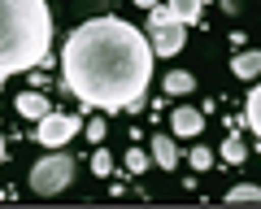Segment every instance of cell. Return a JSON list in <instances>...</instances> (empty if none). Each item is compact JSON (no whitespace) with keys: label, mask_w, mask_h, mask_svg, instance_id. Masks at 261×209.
Returning a JSON list of instances; mask_svg holds the SVG:
<instances>
[{"label":"cell","mask_w":261,"mask_h":209,"mask_svg":"<svg viewBox=\"0 0 261 209\" xmlns=\"http://www.w3.org/2000/svg\"><path fill=\"white\" fill-rule=\"evenodd\" d=\"M130 5H140V9H152V5H161V0H130Z\"/></svg>","instance_id":"19"},{"label":"cell","mask_w":261,"mask_h":209,"mask_svg":"<svg viewBox=\"0 0 261 209\" xmlns=\"http://www.w3.org/2000/svg\"><path fill=\"white\" fill-rule=\"evenodd\" d=\"M79 118L74 114H57V109H48L44 118H39V126H35V140L44 144V148H65V144L79 135Z\"/></svg>","instance_id":"5"},{"label":"cell","mask_w":261,"mask_h":209,"mask_svg":"<svg viewBox=\"0 0 261 209\" xmlns=\"http://www.w3.org/2000/svg\"><path fill=\"white\" fill-rule=\"evenodd\" d=\"M0 196H5V192H0Z\"/></svg>","instance_id":"21"},{"label":"cell","mask_w":261,"mask_h":209,"mask_svg":"<svg viewBox=\"0 0 261 209\" xmlns=\"http://www.w3.org/2000/svg\"><path fill=\"white\" fill-rule=\"evenodd\" d=\"M226 200H261V188L257 183H235V188L226 192Z\"/></svg>","instance_id":"16"},{"label":"cell","mask_w":261,"mask_h":209,"mask_svg":"<svg viewBox=\"0 0 261 209\" xmlns=\"http://www.w3.org/2000/svg\"><path fill=\"white\" fill-rule=\"evenodd\" d=\"M0 83H5V79H0Z\"/></svg>","instance_id":"22"},{"label":"cell","mask_w":261,"mask_h":209,"mask_svg":"<svg viewBox=\"0 0 261 209\" xmlns=\"http://www.w3.org/2000/svg\"><path fill=\"white\" fill-rule=\"evenodd\" d=\"M170 5V13H174L183 27H192L196 18H200V9H205V0H166Z\"/></svg>","instance_id":"10"},{"label":"cell","mask_w":261,"mask_h":209,"mask_svg":"<svg viewBox=\"0 0 261 209\" xmlns=\"http://www.w3.org/2000/svg\"><path fill=\"white\" fill-rule=\"evenodd\" d=\"M231 74L244 79V83H252V79L261 74V48H244V53H235V57H231Z\"/></svg>","instance_id":"7"},{"label":"cell","mask_w":261,"mask_h":209,"mask_svg":"<svg viewBox=\"0 0 261 209\" xmlns=\"http://www.w3.org/2000/svg\"><path fill=\"white\" fill-rule=\"evenodd\" d=\"M187 162H192V170H209V166H214V152H209L205 144H196V148L187 152Z\"/></svg>","instance_id":"15"},{"label":"cell","mask_w":261,"mask_h":209,"mask_svg":"<svg viewBox=\"0 0 261 209\" xmlns=\"http://www.w3.org/2000/svg\"><path fill=\"white\" fill-rule=\"evenodd\" d=\"M53 48L48 0H0V79L27 74Z\"/></svg>","instance_id":"2"},{"label":"cell","mask_w":261,"mask_h":209,"mask_svg":"<svg viewBox=\"0 0 261 209\" xmlns=\"http://www.w3.org/2000/svg\"><path fill=\"white\" fill-rule=\"evenodd\" d=\"M244 157H248V148H244V140H222V162H231V166H240Z\"/></svg>","instance_id":"13"},{"label":"cell","mask_w":261,"mask_h":209,"mask_svg":"<svg viewBox=\"0 0 261 209\" xmlns=\"http://www.w3.org/2000/svg\"><path fill=\"white\" fill-rule=\"evenodd\" d=\"M92 174H100V179H105V174H113V157H109L105 148L92 152Z\"/></svg>","instance_id":"17"},{"label":"cell","mask_w":261,"mask_h":209,"mask_svg":"<svg viewBox=\"0 0 261 209\" xmlns=\"http://www.w3.org/2000/svg\"><path fill=\"white\" fill-rule=\"evenodd\" d=\"M148 44H152V53L157 57H178L183 53V44H187V27L170 13V5L161 0V5H152L148 9Z\"/></svg>","instance_id":"3"},{"label":"cell","mask_w":261,"mask_h":209,"mask_svg":"<svg viewBox=\"0 0 261 209\" xmlns=\"http://www.w3.org/2000/svg\"><path fill=\"white\" fill-rule=\"evenodd\" d=\"M48 109H53V104H48V96H39V92H22V96H18V114L31 118V122H39Z\"/></svg>","instance_id":"9"},{"label":"cell","mask_w":261,"mask_h":209,"mask_svg":"<svg viewBox=\"0 0 261 209\" xmlns=\"http://www.w3.org/2000/svg\"><path fill=\"white\" fill-rule=\"evenodd\" d=\"M152 162L161 170H174L178 166V148H174V135H152Z\"/></svg>","instance_id":"8"},{"label":"cell","mask_w":261,"mask_h":209,"mask_svg":"<svg viewBox=\"0 0 261 209\" xmlns=\"http://www.w3.org/2000/svg\"><path fill=\"white\" fill-rule=\"evenodd\" d=\"M152 44L148 31L126 18H92L70 31L61 48L65 87L96 114H122L140 109L152 83Z\"/></svg>","instance_id":"1"},{"label":"cell","mask_w":261,"mask_h":209,"mask_svg":"<svg viewBox=\"0 0 261 209\" xmlns=\"http://www.w3.org/2000/svg\"><path fill=\"white\" fill-rule=\"evenodd\" d=\"M70 179H74V157L61 148H48V157H39L31 166V192L35 196H57L61 188H70Z\"/></svg>","instance_id":"4"},{"label":"cell","mask_w":261,"mask_h":209,"mask_svg":"<svg viewBox=\"0 0 261 209\" xmlns=\"http://www.w3.org/2000/svg\"><path fill=\"white\" fill-rule=\"evenodd\" d=\"M170 131H174L178 140H196V135L205 131V114L192 109V104H178L174 114H170Z\"/></svg>","instance_id":"6"},{"label":"cell","mask_w":261,"mask_h":209,"mask_svg":"<svg viewBox=\"0 0 261 209\" xmlns=\"http://www.w3.org/2000/svg\"><path fill=\"white\" fill-rule=\"evenodd\" d=\"M83 131H87V140H105V118H92Z\"/></svg>","instance_id":"18"},{"label":"cell","mask_w":261,"mask_h":209,"mask_svg":"<svg viewBox=\"0 0 261 209\" xmlns=\"http://www.w3.org/2000/svg\"><path fill=\"white\" fill-rule=\"evenodd\" d=\"M148 166H152V157H148L144 148H130V152H126V170H130V174H144Z\"/></svg>","instance_id":"14"},{"label":"cell","mask_w":261,"mask_h":209,"mask_svg":"<svg viewBox=\"0 0 261 209\" xmlns=\"http://www.w3.org/2000/svg\"><path fill=\"white\" fill-rule=\"evenodd\" d=\"M244 104H248V109H244V114H248V126L261 135V83L248 92V100H244Z\"/></svg>","instance_id":"12"},{"label":"cell","mask_w":261,"mask_h":209,"mask_svg":"<svg viewBox=\"0 0 261 209\" xmlns=\"http://www.w3.org/2000/svg\"><path fill=\"white\" fill-rule=\"evenodd\" d=\"M166 92L170 96H187V92H196V79L187 74V70H170L166 74Z\"/></svg>","instance_id":"11"},{"label":"cell","mask_w":261,"mask_h":209,"mask_svg":"<svg viewBox=\"0 0 261 209\" xmlns=\"http://www.w3.org/2000/svg\"><path fill=\"white\" fill-rule=\"evenodd\" d=\"M0 162H5V135H0Z\"/></svg>","instance_id":"20"}]
</instances>
